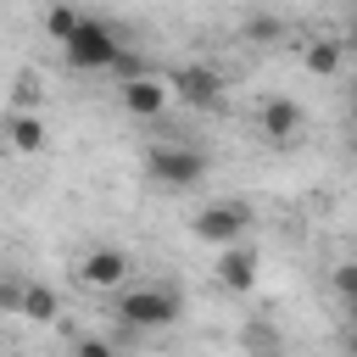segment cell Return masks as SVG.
Returning <instances> with one entry per match:
<instances>
[{
  "instance_id": "obj_3",
  "label": "cell",
  "mask_w": 357,
  "mask_h": 357,
  "mask_svg": "<svg viewBox=\"0 0 357 357\" xmlns=\"http://www.w3.org/2000/svg\"><path fill=\"white\" fill-rule=\"evenodd\" d=\"M145 173H151L162 190H195V184L206 178V151L178 145V139L151 145V151H145Z\"/></svg>"
},
{
  "instance_id": "obj_7",
  "label": "cell",
  "mask_w": 357,
  "mask_h": 357,
  "mask_svg": "<svg viewBox=\"0 0 357 357\" xmlns=\"http://www.w3.org/2000/svg\"><path fill=\"white\" fill-rule=\"evenodd\" d=\"M128 251H117V245H95V251H84V262H78V279L89 284V290H117L123 279H128Z\"/></svg>"
},
{
  "instance_id": "obj_1",
  "label": "cell",
  "mask_w": 357,
  "mask_h": 357,
  "mask_svg": "<svg viewBox=\"0 0 357 357\" xmlns=\"http://www.w3.org/2000/svg\"><path fill=\"white\" fill-rule=\"evenodd\" d=\"M112 312L123 318V329L139 335V329H167V324H178L184 301H178V290H167V284H134V290L117 296Z\"/></svg>"
},
{
  "instance_id": "obj_19",
  "label": "cell",
  "mask_w": 357,
  "mask_h": 357,
  "mask_svg": "<svg viewBox=\"0 0 357 357\" xmlns=\"http://www.w3.org/2000/svg\"><path fill=\"white\" fill-rule=\"evenodd\" d=\"M245 340H251V346H279V335H273V329H262V324H257Z\"/></svg>"
},
{
  "instance_id": "obj_12",
  "label": "cell",
  "mask_w": 357,
  "mask_h": 357,
  "mask_svg": "<svg viewBox=\"0 0 357 357\" xmlns=\"http://www.w3.org/2000/svg\"><path fill=\"white\" fill-rule=\"evenodd\" d=\"M61 312V296L50 290V284H28V296H22V318H33V324H50Z\"/></svg>"
},
{
  "instance_id": "obj_10",
  "label": "cell",
  "mask_w": 357,
  "mask_h": 357,
  "mask_svg": "<svg viewBox=\"0 0 357 357\" xmlns=\"http://www.w3.org/2000/svg\"><path fill=\"white\" fill-rule=\"evenodd\" d=\"M340 61H346V45H340V39H312V45L301 50V67H307L312 78H335Z\"/></svg>"
},
{
  "instance_id": "obj_6",
  "label": "cell",
  "mask_w": 357,
  "mask_h": 357,
  "mask_svg": "<svg viewBox=\"0 0 357 357\" xmlns=\"http://www.w3.org/2000/svg\"><path fill=\"white\" fill-rule=\"evenodd\" d=\"M123 112L128 117H162V106L173 100V84L156 78V73H139V78H123Z\"/></svg>"
},
{
  "instance_id": "obj_8",
  "label": "cell",
  "mask_w": 357,
  "mask_h": 357,
  "mask_svg": "<svg viewBox=\"0 0 357 357\" xmlns=\"http://www.w3.org/2000/svg\"><path fill=\"white\" fill-rule=\"evenodd\" d=\"M218 284L223 290H234V296H245V290H257V251L251 245H218Z\"/></svg>"
},
{
  "instance_id": "obj_4",
  "label": "cell",
  "mask_w": 357,
  "mask_h": 357,
  "mask_svg": "<svg viewBox=\"0 0 357 357\" xmlns=\"http://www.w3.org/2000/svg\"><path fill=\"white\" fill-rule=\"evenodd\" d=\"M167 84H173V95H178L184 106H195V112H218V106H223V89H229L223 73L206 67V61H184Z\"/></svg>"
},
{
  "instance_id": "obj_22",
  "label": "cell",
  "mask_w": 357,
  "mask_h": 357,
  "mask_svg": "<svg viewBox=\"0 0 357 357\" xmlns=\"http://www.w3.org/2000/svg\"><path fill=\"white\" fill-rule=\"evenodd\" d=\"M346 45H357V17H351V39H346Z\"/></svg>"
},
{
  "instance_id": "obj_17",
  "label": "cell",
  "mask_w": 357,
  "mask_h": 357,
  "mask_svg": "<svg viewBox=\"0 0 357 357\" xmlns=\"http://www.w3.org/2000/svg\"><path fill=\"white\" fill-rule=\"evenodd\" d=\"M335 296H340V301L357 296V262H340V268H335Z\"/></svg>"
},
{
  "instance_id": "obj_21",
  "label": "cell",
  "mask_w": 357,
  "mask_h": 357,
  "mask_svg": "<svg viewBox=\"0 0 357 357\" xmlns=\"http://www.w3.org/2000/svg\"><path fill=\"white\" fill-rule=\"evenodd\" d=\"M346 318H351V324H357V296H351V301H346Z\"/></svg>"
},
{
  "instance_id": "obj_23",
  "label": "cell",
  "mask_w": 357,
  "mask_h": 357,
  "mask_svg": "<svg viewBox=\"0 0 357 357\" xmlns=\"http://www.w3.org/2000/svg\"><path fill=\"white\" fill-rule=\"evenodd\" d=\"M351 106H357V89H351Z\"/></svg>"
},
{
  "instance_id": "obj_11",
  "label": "cell",
  "mask_w": 357,
  "mask_h": 357,
  "mask_svg": "<svg viewBox=\"0 0 357 357\" xmlns=\"http://www.w3.org/2000/svg\"><path fill=\"white\" fill-rule=\"evenodd\" d=\"M6 139H11L17 151H28V156L45 151V117H39V112H17V117L6 123Z\"/></svg>"
},
{
  "instance_id": "obj_16",
  "label": "cell",
  "mask_w": 357,
  "mask_h": 357,
  "mask_svg": "<svg viewBox=\"0 0 357 357\" xmlns=\"http://www.w3.org/2000/svg\"><path fill=\"white\" fill-rule=\"evenodd\" d=\"M22 296H28V284H17V279H0V312H22Z\"/></svg>"
},
{
  "instance_id": "obj_18",
  "label": "cell",
  "mask_w": 357,
  "mask_h": 357,
  "mask_svg": "<svg viewBox=\"0 0 357 357\" xmlns=\"http://www.w3.org/2000/svg\"><path fill=\"white\" fill-rule=\"evenodd\" d=\"M78 351H84V357H106V351H112V340H89V335H84V340H78Z\"/></svg>"
},
{
  "instance_id": "obj_20",
  "label": "cell",
  "mask_w": 357,
  "mask_h": 357,
  "mask_svg": "<svg viewBox=\"0 0 357 357\" xmlns=\"http://www.w3.org/2000/svg\"><path fill=\"white\" fill-rule=\"evenodd\" d=\"M346 351H357V324H351V329H346Z\"/></svg>"
},
{
  "instance_id": "obj_15",
  "label": "cell",
  "mask_w": 357,
  "mask_h": 357,
  "mask_svg": "<svg viewBox=\"0 0 357 357\" xmlns=\"http://www.w3.org/2000/svg\"><path fill=\"white\" fill-rule=\"evenodd\" d=\"M112 73H117V78H139V73H145L139 50H128V45H123V50H117V61H112Z\"/></svg>"
},
{
  "instance_id": "obj_5",
  "label": "cell",
  "mask_w": 357,
  "mask_h": 357,
  "mask_svg": "<svg viewBox=\"0 0 357 357\" xmlns=\"http://www.w3.org/2000/svg\"><path fill=\"white\" fill-rule=\"evenodd\" d=\"M195 240H206V245H234L245 229H251V206H240V201H212V206H201L195 212Z\"/></svg>"
},
{
  "instance_id": "obj_9",
  "label": "cell",
  "mask_w": 357,
  "mask_h": 357,
  "mask_svg": "<svg viewBox=\"0 0 357 357\" xmlns=\"http://www.w3.org/2000/svg\"><path fill=\"white\" fill-rule=\"evenodd\" d=\"M257 123H262V134H268L273 145H290V139L301 134V106L284 100V95H268L262 112H257Z\"/></svg>"
},
{
  "instance_id": "obj_2",
  "label": "cell",
  "mask_w": 357,
  "mask_h": 357,
  "mask_svg": "<svg viewBox=\"0 0 357 357\" xmlns=\"http://www.w3.org/2000/svg\"><path fill=\"white\" fill-rule=\"evenodd\" d=\"M117 50H123V39L106 22H95V17H78V28L61 39V56H67L73 73H112Z\"/></svg>"
},
{
  "instance_id": "obj_13",
  "label": "cell",
  "mask_w": 357,
  "mask_h": 357,
  "mask_svg": "<svg viewBox=\"0 0 357 357\" xmlns=\"http://www.w3.org/2000/svg\"><path fill=\"white\" fill-rule=\"evenodd\" d=\"M73 28H78V11H73V6H50V11H45V33H50L56 45H61Z\"/></svg>"
},
{
  "instance_id": "obj_14",
  "label": "cell",
  "mask_w": 357,
  "mask_h": 357,
  "mask_svg": "<svg viewBox=\"0 0 357 357\" xmlns=\"http://www.w3.org/2000/svg\"><path fill=\"white\" fill-rule=\"evenodd\" d=\"M279 33H284L279 17H251V22H245V39H251V45H273Z\"/></svg>"
}]
</instances>
